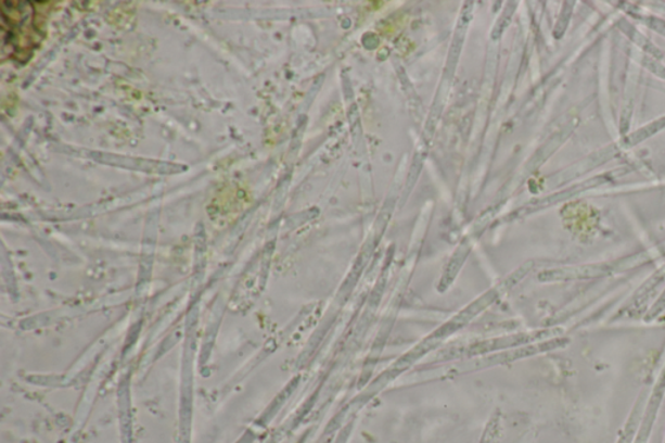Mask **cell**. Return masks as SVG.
I'll list each match as a JSON object with an SVG mask.
<instances>
[{"instance_id": "3957f363", "label": "cell", "mask_w": 665, "mask_h": 443, "mask_svg": "<svg viewBox=\"0 0 665 443\" xmlns=\"http://www.w3.org/2000/svg\"><path fill=\"white\" fill-rule=\"evenodd\" d=\"M649 396L647 389L638 396L616 443H635L637 433L640 431L644 412H647Z\"/></svg>"}, {"instance_id": "277c9868", "label": "cell", "mask_w": 665, "mask_h": 443, "mask_svg": "<svg viewBox=\"0 0 665 443\" xmlns=\"http://www.w3.org/2000/svg\"><path fill=\"white\" fill-rule=\"evenodd\" d=\"M664 309H665V290L662 296L660 298V300H657L654 306L651 307L647 317H644V320L647 321L655 320L656 317L660 316Z\"/></svg>"}, {"instance_id": "6da1fadb", "label": "cell", "mask_w": 665, "mask_h": 443, "mask_svg": "<svg viewBox=\"0 0 665 443\" xmlns=\"http://www.w3.org/2000/svg\"><path fill=\"white\" fill-rule=\"evenodd\" d=\"M17 3L18 7H15V2H7L10 7L2 3L4 46L10 42L12 48L18 50L20 39H23V50H31L41 39L39 29L43 24L36 22L39 16L36 7H33L35 3Z\"/></svg>"}, {"instance_id": "7a4b0ae2", "label": "cell", "mask_w": 665, "mask_h": 443, "mask_svg": "<svg viewBox=\"0 0 665 443\" xmlns=\"http://www.w3.org/2000/svg\"><path fill=\"white\" fill-rule=\"evenodd\" d=\"M665 394V367L662 370L660 379H657L653 392H651L648 401L647 412H644L640 431L637 433L635 443H649L651 432L660 414L662 402Z\"/></svg>"}]
</instances>
